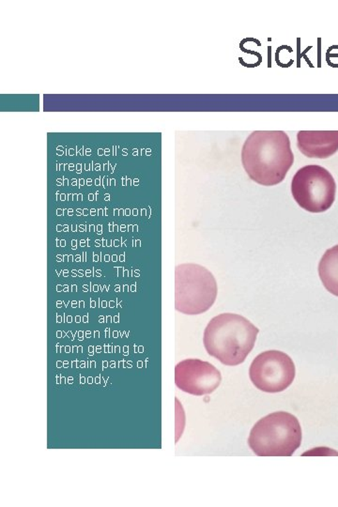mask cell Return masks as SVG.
Segmentation results:
<instances>
[{"label":"cell","instance_id":"obj_14","mask_svg":"<svg viewBox=\"0 0 338 507\" xmlns=\"http://www.w3.org/2000/svg\"><path fill=\"white\" fill-rule=\"evenodd\" d=\"M98 153L100 155H105V150H102V149L98 150Z\"/></svg>","mask_w":338,"mask_h":507},{"label":"cell","instance_id":"obj_35","mask_svg":"<svg viewBox=\"0 0 338 507\" xmlns=\"http://www.w3.org/2000/svg\"><path fill=\"white\" fill-rule=\"evenodd\" d=\"M56 169H58V171L59 169V164H56Z\"/></svg>","mask_w":338,"mask_h":507},{"label":"cell","instance_id":"obj_25","mask_svg":"<svg viewBox=\"0 0 338 507\" xmlns=\"http://www.w3.org/2000/svg\"><path fill=\"white\" fill-rule=\"evenodd\" d=\"M61 201H64V199H65V198H66V196H65V195H61Z\"/></svg>","mask_w":338,"mask_h":507},{"label":"cell","instance_id":"obj_12","mask_svg":"<svg viewBox=\"0 0 338 507\" xmlns=\"http://www.w3.org/2000/svg\"><path fill=\"white\" fill-rule=\"evenodd\" d=\"M69 155H75V150L74 149L69 150Z\"/></svg>","mask_w":338,"mask_h":507},{"label":"cell","instance_id":"obj_17","mask_svg":"<svg viewBox=\"0 0 338 507\" xmlns=\"http://www.w3.org/2000/svg\"><path fill=\"white\" fill-rule=\"evenodd\" d=\"M94 196L93 194H91V195L89 196V201H93Z\"/></svg>","mask_w":338,"mask_h":507},{"label":"cell","instance_id":"obj_1","mask_svg":"<svg viewBox=\"0 0 338 507\" xmlns=\"http://www.w3.org/2000/svg\"><path fill=\"white\" fill-rule=\"evenodd\" d=\"M243 169L250 179L263 186L282 182L294 163L291 140L283 131H255L242 150Z\"/></svg>","mask_w":338,"mask_h":507},{"label":"cell","instance_id":"obj_22","mask_svg":"<svg viewBox=\"0 0 338 507\" xmlns=\"http://www.w3.org/2000/svg\"><path fill=\"white\" fill-rule=\"evenodd\" d=\"M58 212V214H59H59H61V215L62 214H63V212H62V210H58V212Z\"/></svg>","mask_w":338,"mask_h":507},{"label":"cell","instance_id":"obj_6","mask_svg":"<svg viewBox=\"0 0 338 507\" xmlns=\"http://www.w3.org/2000/svg\"><path fill=\"white\" fill-rule=\"evenodd\" d=\"M295 365L288 354L267 350L256 356L249 369L251 382L265 393H279L291 387L295 377Z\"/></svg>","mask_w":338,"mask_h":507},{"label":"cell","instance_id":"obj_10","mask_svg":"<svg viewBox=\"0 0 338 507\" xmlns=\"http://www.w3.org/2000/svg\"><path fill=\"white\" fill-rule=\"evenodd\" d=\"M185 422V412H183V407L178 403V399H176V441L177 442L178 438L182 436Z\"/></svg>","mask_w":338,"mask_h":507},{"label":"cell","instance_id":"obj_32","mask_svg":"<svg viewBox=\"0 0 338 507\" xmlns=\"http://www.w3.org/2000/svg\"><path fill=\"white\" fill-rule=\"evenodd\" d=\"M68 183H69V182H68V180H64V185H68Z\"/></svg>","mask_w":338,"mask_h":507},{"label":"cell","instance_id":"obj_23","mask_svg":"<svg viewBox=\"0 0 338 507\" xmlns=\"http://www.w3.org/2000/svg\"><path fill=\"white\" fill-rule=\"evenodd\" d=\"M69 167H70V169H71V171H72V169H75L74 164H70Z\"/></svg>","mask_w":338,"mask_h":507},{"label":"cell","instance_id":"obj_21","mask_svg":"<svg viewBox=\"0 0 338 507\" xmlns=\"http://www.w3.org/2000/svg\"><path fill=\"white\" fill-rule=\"evenodd\" d=\"M84 183H85V180H80V182H79V185H84Z\"/></svg>","mask_w":338,"mask_h":507},{"label":"cell","instance_id":"obj_3","mask_svg":"<svg viewBox=\"0 0 338 507\" xmlns=\"http://www.w3.org/2000/svg\"><path fill=\"white\" fill-rule=\"evenodd\" d=\"M302 428L293 414L277 412L256 423L248 444L259 457H291L301 446Z\"/></svg>","mask_w":338,"mask_h":507},{"label":"cell","instance_id":"obj_5","mask_svg":"<svg viewBox=\"0 0 338 507\" xmlns=\"http://www.w3.org/2000/svg\"><path fill=\"white\" fill-rule=\"evenodd\" d=\"M291 193L302 209L320 214L328 210L334 204L337 183L326 169L311 164L302 167L294 175Z\"/></svg>","mask_w":338,"mask_h":507},{"label":"cell","instance_id":"obj_15","mask_svg":"<svg viewBox=\"0 0 338 507\" xmlns=\"http://www.w3.org/2000/svg\"><path fill=\"white\" fill-rule=\"evenodd\" d=\"M86 155H91V149H86Z\"/></svg>","mask_w":338,"mask_h":507},{"label":"cell","instance_id":"obj_18","mask_svg":"<svg viewBox=\"0 0 338 507\" xmlns=\"http://www.w3.org/2000/svg\"><path fill=\"white\" fill-rule=\"evenodd\" d=\"M100 169H101V166H100V164H97V166H95V169H96V171H100Z\"/></svg>","mask_w":338,"mask_h":507},{"label":"cell","instance_id":"obj_28","mask_svg":"<svg viewBox=\"0 0 338 507\" xmlns=\"http://www.w3.org/2000/svg\"><path fill=\"white\" fill-rule=\"evenodd\" d=\"M114 155H117V147H114Z\"/></svg>","mask_w":338,"mask_h":507},{"label":"cell","instance_id":"obj_29","mask_svg":"<svg viewBox=\"0 0 338 507\" xmlns=\"http://www.w3.org/2000/svg\"><path fill=\"white\" fill-rule=\"evenodd\" d=\"M86 171H89V164H86Z\"/></svg>","mask_w":338,"mask_h":507},{"label":"cell","instance_id":"obj_19","mask_svg":"<svg viewBox=\"0 0 338 507\" xmlns=\"http://www.w3.org/2000/svg\"><path fill=\"white\" fill-rule=\"evenodd\" d=\"M111 185H113V186H115L116 185V180H111Z\"/></svg>","mask_w":338,"mask_h":507},{"label":"cell","instance_id":"obj_24","mask_svg":"<svg viewBox=\"0 0 338 507\" xmlns=\"http://www.w3.org/2000/svg\"><path fill=\"white\" fill-rule=\"evenodd\" d=\"M82 201V196L78 195V201Z\"/></svg>","mask_w":338,"mask_h":507},{"label":"cell","instance_id":"obj_9","mask_svg":"<svg viewBox=\"0 0 338 507\" xmlns=\"http://www.w3.org/2000/svg\"><path fill=\"white\" fill-rule=\"evenodd\" d=\"M318 274L326 290L338 297V245L324 254L318 265Z\"/></svg>","mask_w":338,"mask_h":507},{"label":"cell","instance_id":"obj_26","mask_svg":"<svg viewBox=\"0 0 338 507\" xmlns=\"http://www.w3.org/2000/svg\"><path fill=\"white\" fill-rule=\"evenodd\" d=\"M131 183H132L131 180L128 179V180H127V185H131Z\"/></svg>","mask_w":338,"mask_h":507},{"label":"cell","instance_id":"obj_27","mask_svg":"<svg viewBox=\"0 0 338 507\" xmlns=\"http://www.w3.org/2000/svg\"><path fill=\"white\" fill-rule=\"evenodd\" d=\"M77 180H72V185H77Z\"/></svg>","mask_w":338,"mask_h":507},{"label":"cell","instance_id":"obj_11","mask_svg":"<svg viewBox=\"0 0 338 507\" xmlns=\"http://www.w3.org/2000/svg\"><path fill=\"white\" fill-rule=\"evenodd\" d=\"M132 155H139V150L135 149L134 150H132Z\"/></svg>","mask_w":338,"mask_h":507},{"label":"cell","instance_id":"obj_4","mask_svg":"<svg viewBox=\"0 0 338 507\" xmlns=\"http://www.w3.org/2000/svg\"><path fill=\"white\" fill-rule=\"evenodd\" d=\"M217 283L209 270L185 263L175 269V309L185 315L208 311L217 297Z\"/></svg>","mask_w":338,"mask_h":507},{"label":"cell","instance_id":"obj_31","mask_svg":"<svg viewBox=\"0 0 338 507\" xmlns=\"http://www.w3.org/2000/svg\"><path fill=\"white\" fill-rule=\"evenodd\" d=\"M95 183H96L97 185H100V180L99 179H97Z\"/></svg>","mask_w":338,"mask_h":507},{"label":"cell","instance_id":"obj_2","mask_svg":"<svg viewBox=\"0 0 338 507\" xmlns=\"http://www.w3.org/2000/svg\"><path fill=\"white\" fill-rule=\"evenodd\" d=\"M259 330L243 315L226 313L208 323L203 344L208 354L224 366H239L255 346Z\"/></svg>","mask_w":338,"mask_h":507},{"label":"cell","instance_id":"obj_30","mask_svg":"<svg viewBox=\"0 0 338 507\" xmlns=\"http://www.w3.org/2000/svg\"><path fill=\"white\" fill-rule=\"evenodd\" d=\"M58 182V185H62V182H61V180H59H59H58V182Z\"/></svg>","mask_w":338,"mask_h":507},{"label":"cell","instance_id":"obj_36","mask_svg":"<svg viewBox=\"0 0 338 507\" xmlns=\"http://www.w3.org/2000/svg\"><path fill=\"white\" fill-rule=\"evenodd\" d=\"M151 152V150H147V153H148H148H150Z\"/></svg>","mask_w":338,"mask_h":507},{"label":"cell","instance_id":"obj_7","mask_svg":"<svg viewBox=\"0 0 338 507\" xmlns=\"http://www.w3.org/2000/svg\"><path fill=\"white\" fill-rule=\"evenodd\" d=\"M221 382L220 371L209 362L186 359L176 366L175 384L183 392L197 396L210 395Z\"/></svg>","mask_w":338,"mask_h":507},{"label":"cell","instance_id":"obj_13","mask_svg":"<svg viewBox=\"0 0 338 507\" xmlns=\"http://www.w3.org/2000/svg\"><path fill=\"white\" fill-rule=\"evenodd\" d=\"M63 150H56V155H63Z\"/></svg>","mask_w":338,"mask_h":507},{"label":"cell","instance_id":"obj_20","mask_svg":"<svg viewBox=\"0 0 338 507\" xmlns=\"http://www.w3.org/2000/svg\"><path fill=\"white\" fill-rule=\"evenodd\" d=\"M91 182H93V180H91V179H89L88 180H86V183H88L89 185H91Z\"/></svg>","mask_w":338,"mask_h":507},{"label":"cell","instance_id":"obj_8","mask_svg":"<svg viewBox=\"0 0 338 507\" xmlns=\"http://www.w3.org/2000/svg\"><path fill=\"white\" fill-rule=\"evenodd\" d=\"M297 146L308 158L331 157L338 152V131H300Z\"/></svg>","mask_w":338,"mask_h":507},{"label":"cell","instance_id":"obj_16","mask_svg":"<svg viewBox=\"0 0 338 507\" xmlns=\"http://www.w3.org/2000/svg\"><path fill=\"white\" fill-rule=\"evenodd\" d=\"M110 150L109 149H105V155H109Z\"/></svg>","mask_w":338,"mask_h":507},{"label":"cell","instance_id":"obj_33","mask_svg":"<svg viewBox=\"0 0 338 507\" xmlns=\"http://www.w3.org/2000/svg\"><path fill=\"white\" fill-rule=\"evenodd\" d=\"M127 153H128V152H127V150L126 149H124L123 150V155H127Z\"/></svg>","mask_w":338,"mask_h":507},{"label":"cell","instance_id":"obj_34","mask_svg":"<svg viewBox=\"0 0 338 507\" xmlns=\"http://www.w3.org/2000/svg\"><path fill=\"white\" fill-rule=\"evenodd\" d=\"M64 167H65L64 164H61V169H64Z\"/></svg>","mask_w":338,"mask_h":507}]
</instances>
